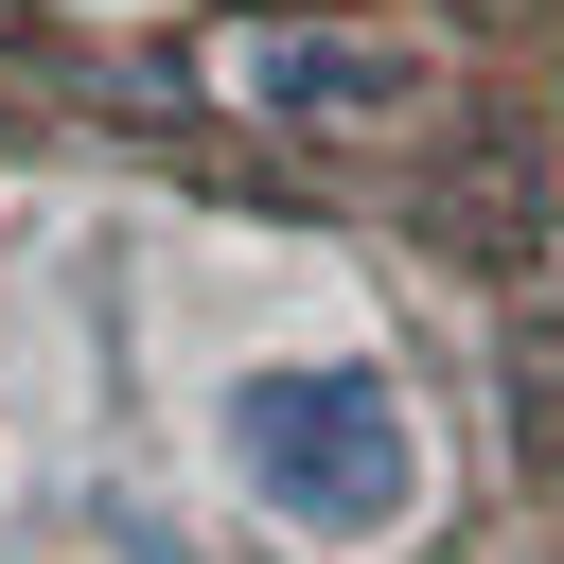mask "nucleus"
<instances>
[{
  "label": "nucleus",
  "instance_id": "f257e3e1",
  "mask_svg": "<svg viewBox=\"0 0 564 564\" xmlns=\"http://www.w3.org/2000/svg\"><path fill=\"white\" fill-rule=\"evenodd\" d=\"M229 458H247V494H264L282 529H317V546H388V529L423 511V441H405V405H388L370 370H247V388H229Z\"/></svg>",
  "mask_w": 564,
  "mask_h": 564
},
{
  "label": "nucleus",
  "instance_id": "f03ea898",
  "mask_svg": "<svg viewBox=\"0 0 564 564\" xmlns=\"http://www.w3.org/2000/svg\"><path fill=\"white\" fill-rule=\"evenodd\" d=\"M247 88H264V106H405L423 53H405V35H264Z\"/></svg>",
  "mask_w": 564,
  "mask_h": 564
}]
</instances>
